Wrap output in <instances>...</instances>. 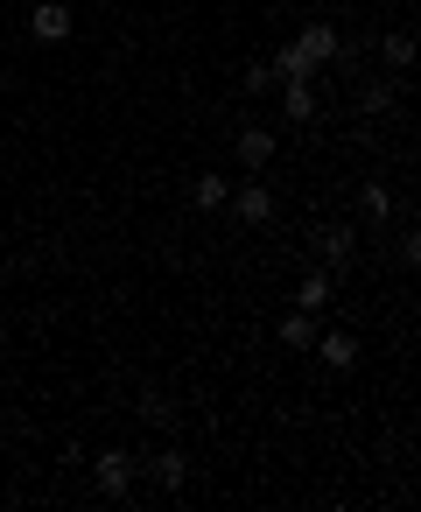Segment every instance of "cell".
<instances>
[{
	"mask_svg": "<svg viewBox=\"0 0 421 512\" xmlns=\"http://www.w3.org/2000/svg\"><path fill=\"white\" fill-rule=\"evenodd\" d=\"M379 57H386L393 71H407V64H414V36H407V29H386V36H379Z\"/></svg>",
	"mask_w": 421,
	"mask_h": 512,
	"instance_id": "obj_14",
	"label": "cell"
},
{
	"mask_svg": "<svg viewBox=\"0 0 421 512\" xmlns=\"http://www.w3.org/2000/svg\"><path fill=\"white\" fill-rule=\"evenodd\" d=\"M274 78H281V85H309V78H316V57H309L302 43H281V50H274Z\"/></svg>",
	"mask_w": 421,
	"mask_h": 512,
	"instance_id": "obj_5",
	"label": "cell"
},
{
	"mask_svg": "<svg viewBox=\"0 0 421 512\" xmlns=\"http://www.w3.org/2000/svg\"><path fill=\"white\" fill-rule=\"evenodd\" d=\"M239 162H246V169H267V162H274V134H267V127H239Z\"/></svg>",
	"mask_w": 421,
	"mask_h": 512,
	"instance_id": "obj_7",
	"label": "cell"
},
{
	"mask_svg": "<svg viewBox=\"0 0 421 512\" xmlns=\"http://www.w3.org/2000/svg\"><path fill=\"white\" fill-rule=\"evenodd\" d=\"M148 470H155V484H162V491H183V477H190L183 449H155V456H148Z\"/></svg>",
	"mask_w": 421,
	"mask_h": 512,
	"instance_id": "obj_10",
	"label": "cell"
},
{
	"mask_svg": "<svg viewBox=\"0 0 421 512\" xmlns=\"http://www.w3.org/2000/svg\"><path fill=\"white\" fill-rule=\"evenodd\" d=\"M225 197H232V183H225L218 169H204V176L190 183V204H197V211H225Z\"/></svg>",
	"mask_w": 421,
	"mask_h": 512,
	"instance_id": "obj_8",
	"label": "cell"
},
{
	"mask_svg": "<svg viewBox=\"0 0 421 512\" xmlns=\"http://www.w3.org/2000/svg\"><path fill=\"white\" fill-rule=\"evenodd\" d=\"M316 253H323V267H330V274H351V260H358L351 225H323V232H316Z\"/></svg>",
	"mask_w": 421,
	"mask_h": 512,
	"instance_id": "obj_2",
	"label": "cell"
},
{
	"mask_svg": "<svg viewBox=\"0 0 421 512\" xmlns=\"http://www.w3.org/2000/svg\"><path fill=\"white\" fill-rule=\"evenodd\" d=\"M225 204L239 211V225H267V218H274V190H267V183H239Z\"/></svg>",
	"mask_w": 421,
	"mask_h": 512,
	"instance_id": "obj_3",
	"label": "cell"
},
{
	"mask_svg": "<svg viewBox=\"0 0 421 512\" xmlns=\"http://www.w3.org/2000/svg\"><path fill=\"white\" fill-rule=\"evenodd\" d=\"M281 344H288V351H309V344H316V309H288V316H281Z\"/></svg>",
	"mask_w": 421,
	"mask_h": 512,
	"instance_id": "obj_9",
	"label": "cell"
},
{
	"mask_svg": "<svg viewBox=\"0 0 421 512\" xmlns=\"http://www.w3.org/2000/svg\"><path fill=\"white\" fill-rule=\"evenodd\" d=\"M134 477H141V463H134L127 449H106V456L92 463V484H99V498H127V491H134Z\"/></svg>",
	"mask_w": 421,
	"mask_h": 512,
	"instance_id": "obj_1",
	"label": "cell"
},
{
	"mask_svg": "<svg viewBox=\"0 0 421 512\" xmlns=\"http://www.w3.org/2000/svg\"><path fill=\"white\" fill-rule=\"evenodd\" d=\"M330 288H337V274L323 267V274H302V288H295V309H323L330 302Z\"/></svg>",
	"mask_w": 421,
	"mask_h": 512,
	"instance_id": "obj_12",
	"label": "cell"
},
{
	"mask_svg": "<svg viewBox=\"0 0 421 512\" xmlns=\"http://www.w3.org/2000/svg\"><path fill=\"white\" fill-rule=\"evenodd\" d=\"M281 113H288L295 127H309V120H316V92H309V85H281Z\"/></svg>",
	"mask_w": 421,
	"mask_h": 512,
	"instance_id": "obj_11",
	"label": "cell"
},
{
	"mask_svg": "<svg viewBox=\"0 0 421 512\" xmlns=\"http://www.w3.org/2000/svg\"><path fill=\"white\" fill-rule=\"evenodd\" d=\"M29 36L36 43H71V8L64 0H43V8L29 15Z\"/></svg>",
	"mask_w": 421,
	"mask_h": 512,
	"instance_id": "obj_4",
	"label": "cell"
},
{
	"mask_svg": "<svg viewBox=\"0 0 421 512\" xmlns=\"http://www.w3.org/2000/svg\"><path fill=\"white\" fill-rule=\"evenodd\" d=\"M316 351H323V365H337V372H351V365H358V344H351L344 330H330V337H316Z\"/></svg>",
	"mask_w": 421,
	"mask_h": 512,
	"instance_id": "obj_13",
	"label": "cell"
},
{
	"mask_svg": "<svg viewBox=\"0 0 421 512\" xmlns=\"http://www.w3.org/2000/svg\"><path fill=\"white\" fill-rule=\"evenodd\" d=\"M295 43H302V50H309L316 64H330V57H344V43H337V29H330V22H302V36H295Z\"/></svg>",
	"mask_w": 421,
	"mask_h": 512,
	"instance_id": "obj_6",
	"label": "cell"
},
{
	"mask_svg": "<svg viewBox=\"0 0 421 512\" xmlns=\"http://www.w3.org/2000/svg\"><path fill=\"white\" fill-rule=\"evenodd\" d=\"M358 211H365V218H393V190H386V183H365V190H358Z\"/></svg>",
	"mask_w": 421,
	"mask_h": 512,
	"instance_id": "obj_15",
	"label": "cell"
},
{
	"mask_svg": "<svg viewBox=\"0 0 421 512\" xmlns=\"http://www.w3.org/2000/svg\"><path fill=\"white\" fill-rule=\"evenodd\" d=\"M400 260H407V267L421 274V232H407V239H400Z\"/></svg>",
	"mask_w": 421,
	"mask_h": 512,
	"instance_id": "obj_18",
	"label": "cell"
},
{
	"mask_svg": "<svg viewBox=\"0 0 421 512\" xmlns=\"http://www.w3.org/2000/svg\"><path fill=\"white\" fill-rule=\"evenodd\" d=\"M386 106H393V85H365L358 92V113H386Z\"/></svg>",
	"mask_w": 421,
	"mask_h": 512,
	"instance_id": "obj_16",
	"label": "cell"
},
{
	"mask_svg": "<svg viewBox=\"0 0 421 512\" xmlns=\"http://www.w3.org/2000/svg\"><path fill=\"white\" fill-rule=\"evenodd\" d=\"M267 85H281V78H274V64H253V71H246V85H239V92H267Z\"/></svg>",
	"mask_w": 421,
	"mask_h": 512,
	"instance_id": "obj_17",
	"label": "cell"
}]
</instances>
